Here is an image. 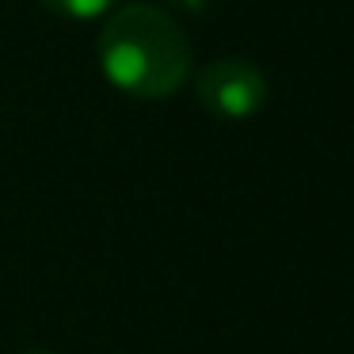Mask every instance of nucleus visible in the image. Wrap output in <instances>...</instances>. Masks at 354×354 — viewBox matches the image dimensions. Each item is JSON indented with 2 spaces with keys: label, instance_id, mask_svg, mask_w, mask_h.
<instances>
[{
  "label": "nucleus",
  "instance_id": "f257e3e1",
  "mask_svg": "<svg viewBox=\"0 0 354 354\" xmlns=\"http://www.w3.org/2000/svg\"><path fill=\"white\" fill-rule=\"evenodd\" d=\"M100 69L133 100H168L191 77V39L156 4H122L100 31Z\"/></svg>",
  "mask_w": 354,
  "mask_h": 354
},
{
  "label": "nucleus",
  "instance_id": "f03ea898",
  "mask_svg": "<svg viewBox=\"0 0 354 354\" xmlns=\"http://www.w3.org/2000/svg\"><path fill=\"white\" fill-rule=\"evenodd\" d=\"M194 95L214 118L244 122L267 103V77L248 57H217L194 77Z\"/></svg>",
  "mask_w": 354,
  "mask_h": 354
},
{
  "label": "nucleus",
  "instance_id": "7ed1b4c3",
  "mask_svg": "<svg viewBox=\"0 0 354 354\" xmlns=\"http://www.w3.org/2000/svg\"><path fill=\"white\" fill-rule=\"evenodd\" d=\"M50 12L57 16H69V19H95V16H107L115 12L118 0H42Z\"/></svg>",
  "mask_w": 354,
  "mask_h": 354
},
{
  "label": "nucleus",
  "instance_id": "20e7f679",
  "mask_svg": "<svg viewBox=\"0 0 354 354\" xmlns=\"http://www.w3.org/2000/svg\"><path fill=\"white\" fill-rule=\"evenodd\" d=\"M179 8H187V12H206V4L209 0H176Z\"/></svg>",
  "mask_w": 354,
  "mask_h": 354
},
{
  "label": "nucleus",
  "instance_id": "39448f33",
  "mask_svg": "<svg viewBox=\"0 0 354 354\" xmlns=\"http://www.w3.org/2000/svg\"><path fill=\"white\" fill-rule=\"evenodd\" d=\"M27 354H46V351H27Z\"/></svg>",
  "mask_w": 354,
  "mask_h": 354
}]
</instances>
